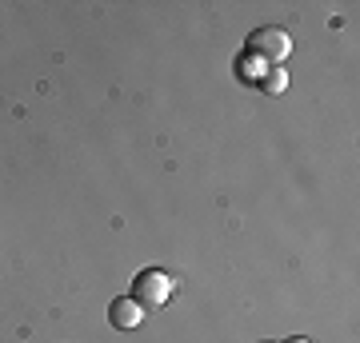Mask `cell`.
I'll list each match as a JSON object with an SVG mask.
<instances>
[{"label":"cell","instance_id":"cell-2","mask_svg":"<svg viewBox=\"0 0 360 343\" xmlns=\"http://www.w3.org/2000/svg\"><path fill=\"white\" fill-rule=\"evenodd\" d=\"M248 48L257 52V56H264L269 64H284L292 56V36L281 32V28H257V32L248 36Z\"/></svg>","mask_w":360,"mask_h":343},{"label":"cell","instance_id":"cell-1","mask_svg":"<svg viewBox=\"0 0 360 343\" xmlns=\"http://www.w3.org/2000/svg\"><path fill=\"white\" fill-rule=\"evenodd\" d=\"M172 288H176V280H172L168 271H160V267H144L141 276L132 280V300H136L141 311L148 316V311H160V307L168 304Z\"/></svg>","mask_w":360,"mask_h":343},{"label":"cell","instance_id":"cell-5","mask_svg":"<svg viewBox=\"0 0 360 343\" xmlns=\"http://www.w3.org/2000/svg\"><path fill=\"white\" fill-rule=\"evenodd\" d=\"M288 343H312V339H304V335H292V339H288Z\"/></svg>","mask_w":360,"mask_h":343},{"label":"cell","instance_id":"cell-4","mask_svg":"<svg viewBox=\"0 0 360 343\" xmlns=\"http://www.w3.org/2000/svg\"><path fill=\"white\" fill-rule=\"evenodd\" d=\"M284 88H288V76H284V68L269 72V80H264V92H269V96H281Z\"/></svg>","mask_w":360,"mask_h":343},{"label":"cell","instance_id":"cell-3","mask_svg":"<svg viewBox=\"0 0 360 343\" xmlns=\"http://www.w3.org/2000/svg\"><path fill=\"white\" fill-rule=\"evenodd\" d=\"M108 323H112L116 331H132V328H141V323H144L141 304H136L132 295H120V300H112V304H108Z\"/></svg>","mask_w":360,"mask_h":343}]
</instances>
